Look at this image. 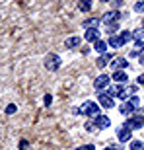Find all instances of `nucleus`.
Here are the masks:
<instances>
[{
    "mask_svg": "<svg viewBox=\"0 0 144 150\" xmlns=\"http://www.w3.org/2000/svg\"><path fill=\"white\" fill-rule=\"evenodd\" d=\"M76 113L84 117H95L100 115V103H95L94 100H86L80 107H76Z\"/></svg>",
    "mask_w": 144,
    "mask_h": 150,
    "instance_id": "1",
    "label": "nucleus"
},
{
    "mask_svg": "<svg viewBox=\"0 0 144 150\" xmlns=\"http://www.w3.org/2000/svg\"><path fill=\"white\" fill-rule=\"evenodd\" d=\"M115 94L119 96V100L128 101L133 96H136V86H133V84H119V86H115Z\"/></svg>",
    "mask_w": 144,
    "mask_h": 150,
    "instance_id": "2",
    "label": "nucleus"
},
{
    "mask_svg": "<svg viewBox=\"0 0 144 150\" xmlns=\"http://www.w3.org/2000/svg\"><path fill=\"white\" fill-rule=\"evenodd\" d=\"M45 68L47 70H51V72H55V70H59L61 68V64H62V61H61V57L56 55V53H49V55L45 57Z\"/></svg>",
    "mask_w": 144,
    "mask_h": 150,
    "instance_id": "3",
    "label": "nucleus"
},
{
    "mask_svg": "<svg viewBox=\"0 0 144 150\" xmlns=\"http://www.w3.org/2000/svg\"><path fill=\"white\" fill-rule=\"evenodd\" d=\"M119 20H121V12L119 10H109L101 16L100 22L103 23V25H111V23H119Z\"/></svg>",
    "mask_w": 144,
    "mask_h": 150,
    "instance_id": "4",
    "label": "nucleus"
},
{
    "mask_svg": "<svg viewBox=\"0 0 144 150\" xmlns=\"http://www.w3.org/2000/svg\"><path fill=\"white\" fill-rule=\"evenodd\" d=\"M125 127L131 129V131H138V129L144 127V115H134V117H128L125 121Z\"/></svg>",
    "mask_w": 144,
    "mask_h": 150,
    "instance_id": "5",
    "label": "nucleus"
},
{
    "mask_svg": "<svg viewBox=\"0 0 144 150\" xmlns=\"http://www.w3.org/2000/svg\"><path fill=\"white\" fill-rule=\"evenodd\" d=\"M109 82H111L109 74H100V76L94 80V88L97 90V92H105V90L109 88Z\"/></svg>",
    "mask_w": 144,
    "mask_h": 150,
    "instance_id": "6",
    "label": "nucleus"
},
{
    "mask_svg": "<svg viewBox=\"0 0 144 150\" xmlns=\"http://www.w3.org/2000/svg\"><path fill=\"white\" fill-rule=\"evenodd\" d=\"M97 100H100V105L103 107V109H113V107H115L113 98H111V96H107L105 92H100V94H97Z\"/></svg>",
    "mask_w": 144,
    "mask_h": 150,
    "instance_id": "7",
    "label": "nucleus"
},
{
    "mask_svg": "<svg viewBox=\"0 0 144 150\" xmlns=\"http://www.w3.org/2000/svg\"><path fill=\"white\" fill-rule=\"evenodd\" d=\"M94 123H95V127H97V131H105V129L111 125V119L107 115H101L100 113V115L94 117Z\"/></svg>",
    "mask_w": 144,
    "mask_h": 150,
    "instance_id": "8",
    "label": "nucleus"
},
{
    "mask_svg": "<svg viewBox=\"0 0 144 150\" xmlns=\"http://www.w3.org/2000/svg\"><path fill=\"white\" fill-rule=\"evenodd\" d=\"M111 68H113V72L115 70H125V68H128V61L125 57H115L111 61Z\"/></svg>",
    "mask_w": 144,
    "mask_h": 150,
    "instance_id": "9",
    "label": "nucleus"
},
{
    "mask_svg": "<svg viewBox=\"0 0 144 150\" xmlns=\"http://www.w3.org/2000/svg\"><path fill=\"white\" fill-rule=\"evenodd\" d=\"M131 137H133V131L127 129L125 125H123L121 129H117V139H119V142H128Z\"/></svg>",
    "mask_w": 144,
    "mask_h": 150,
    "instance_id": "10",
    "label": "nucleus"
},
{
    "mask_svg": "<svg viewBox=\"0 0 144 150\" xmlns=\"http://www.w3.org/2000/svg\"><path fill=\"white\" fill-rule=\"evenodd\" d=\"M115 57H113V53H103V55L97 57V61H95V64H97V68H105L107 64H109L111 61H113Z\"/></svg>",
    "mask_w": 144,
    "mask_h": 150,
    "instance_id": "11",
    "label": "nucleus"
},
{
    "mask_svg": "<svg viewBox=\"0 0 144 150\" xmlns=\"http://www.w3.org/2000/svg\"><path fill=\"white\" fill-rule=\"evenodd\" d=\"M136 111V107L133 105V101H123L121 105H119V113L121 115H133Z\"/></svg>",
    "mask_w": 144,
    "mask_h": 150,
    "instance_id": "12",
    "label": "nucleus"
},
{
    "mask_svg": "<svg viewBox=\"0 0 144 150\" xmlns=\"http://www.w3.org/2000/svg\"><path fill=\"white\" fill-rule=\"evenodd\" d=\"M100 29H86V33H84V41H88V43H95L97 39H100Z\"/></svg>",
    "mask_w": 144,
    "mask_h": 150,
    "instance_id": "13",
    "label": "nucleus"
},
{
    "mask_svg": "<svg viewBox=\"0 0 144 150\" xmlns=\"http://www.w3.org/2000/svg\"><path fill=\"white\" fill-rule=\"evenodd\" d=\"M111 80H115L117 84H127L128 82V74L125 70H115V72L111 74Z\"/></svg>",
    "mask_w": 144,
    "mask_h": 150,
    "instance_id": "14",
    "label": "nucleus"
},
{
    "mask_svg": "<svg viewBox=\"0 0 144 150\" xmlns=\"http://www.w3.org/2000/svg\"><path fill=\"white\" fill-rule=\"evenodd\" d=\"M80 45H82V37H78V35L66 37V41H64V47H66V49H76Z\"/></svg>",
    "mask_w": 144,
    "mask_h": 150,
    "instance_id": "15",
    "label": "nucleus"
},
{
    "mask_svg": "<svg viewBox=\"0 0 144 150\" xmlns=\"http://www.w3.org/2000/svg\"><path fill=\"white\" fill-rule=\"evenodd\" d=\"M100 20H97V18H88V20H84V22H82V25H84V28H86V29H97V28H100Z\"/></svg>",
    "mask_w": 144,
    "mask_h": 150,
    "instance_id": "16",
    "label": "nucleus"
},
{
    "mask_svg": "<svg viewBox=\"0 0 144 150\" xmlns=\"http://www.w3.org/2000/svg\"><path fill=\"white\" fill-rule=\"evenodd\" d=\"M107 47H109V45H107V41H103V39H97V41L94 43V51H95V53H100V55L107 53Z\"/></svg>",
    "mask_w": 144,
    "mask_h": 150,
    "instance_id": "17",
    "label": "nucleus"
},
{
    "mask_svg": "<svg viewBox=\"0 0 144 150\" xmlns=\"http://www.w3.org/2000/svg\"><path fill=\"white\" fill-rule=\"evenodd\" d=\"M133 39H134V43H144V25L140 29H134Z\"/></svg>",
    "mask_w": 144,
    "mask_h": 150,
    "instance_id": "18",
    "label": "nucleus"
},
{
    "mask_svg": "<svg viewBox=\"0 0 144 150\" xmlns=\"http://www.w3.org/2000/svg\"><path fill=\"white\" fill-rule=\"evenodd\" d=\"M107 45H109V47H113V49H119V47H123V43H121V39H119V35H111L109 41H107Z\"/></svg>",
    "mask_w": 144,
    "mask_h": 150,
    "instance_id": "19",
    "label": "nucleus"
},
{
    "mask_svg": "<svg viewBox=\"0 0 144 150\" xmlns=\"http://www.w3.org/2000/svg\"><path fill=\"white\" fill-rule=\"evenodd\" d=\"M78 10L80 12H90L92 10V0H80V2H78Z\"/></svg>",
    "mask_w": 144,
    "mask_h": 150,
    "instance_id": "20",
    "label": "nucleus"
},
{
    "mask_svg": "<svg viewBox=\"0 0 144 150\" xmlns=\"http://www.w3.org/2000/svg\"><path fill=\"white\" fill-rule=\"evenodd\" d=\"M119 39H121V43H123V45L128 43V41L133 39V31H127V29H125V31H121V33H119Z\"/></svg>",
    "mask_w": 144,
    "mask_h": 150,
    "instance_id": "21",
    "label": "nucleus"
},
{
    "mask_svg": "<svg viewBox=\"0 0 144 150\" xmlns=\"http://www.w3.org/2000/svg\"><path fill=\"white\" fill-rule=\"evenodd\" d=\"M131 150H144L142 140H131Z\"/></svg>",
    "mask_w": 144,
    "mask_h": 150,
    "instance_id": "22",
    "label": "nucleus"
},
{
    "mask_svg": "<svg viewBox=\"0 0 144 150\" xmlns=\"http://www.w3.org/2000/svg\"><path fill=\"white\" fill-rule=\"evenodd\" d=\"M84 129H86L88 133H95V131H97V127H95L94 121H86V123H84Z\"/></svg>",
    "mask_w": 144,
    "mask_h": 150,
    "instance_id": "23",
    "label": "nucleus"
},
{
    "mask_svg": "<svg viewBox=\"0 0 144 150\" xmlns=\"http://www.w3.org/2000/svg\"><path fill=\"white\" fill-rule=\"evenodd\" d=\"M133 10L136 12V14H144V0H138V2L133 6Z\"/></svg>",
    "mask_w": 144,
    "mask_h": 150,
    "instance_id": "24",
    "label": "nucleus"
},
{
    "mask_svg": "<svg viewBox=\"0 0 144 150\" xmlns=\"http://www.w3.org/2000/svg\"><path fill=\"white\" fill-rule=\"evenodd\" d=\"M117 29H119V23H111V25H107V33H109V35H115Z\"/></svg>",
    "mask_w": 144,
    "mask_h": 150,
    "instance_id": "25",
    "label": "nucleus"
},
{
    "mask_svg": "<svg viewBox=\"0 0 144 150\" xmlns=\"http://www.w3.org/2000/svg\"><path fill=\"white\" fill-rule=\"evenodd\" d=\"M16 111H18V107L14 105V103H10V105H6V115H14Z\"/></svg>",
    "mask_w": 144,
    "mask_h": 150,
    "instance_id": "26",
    "label": "nucleus"
},
{
    "mask_svg": "<svg viewBox=\"0 0 144 150\" xmlns=\"http://www.w3.org/2000/svg\"><path fill=\"white\" fill-rule=\"evenodd\" d=\"M43 103H45V107H49L51 103H53V96H51V94H47V96L43 98Z\"/></svg>",
    "mask_w": 144,
    "mask_h": 150,
    "instance_id": "27",
    "label": "nucleus"
},
{
    "mask_svg": "<svg viewBox=\"0 0 144 150\" xmlns=\"http://www.w3.org/2000/svg\"><path fill=\"white\" fill-rule=\"evenodd\" d=\"M76 150H95L94 144H82V146H78Z\"/></svg>",
    "mask_w": 144,
    "mask_h": 150,
    "instance_id": "28",
    "label": "nucleus"
},
{
    "mask_svg": "<svg viewBox=\"0 0 144 150\" xmlns=\"http://www.w3.org/2000/svg\"><path fill=\"white\" fill-rule=\"evenodd\" d=\"M20 150H29V142L28 140H20Z\"/></svg>",
    "mask_w": 144,
    "mask_h": 150,
    "instance_id": "29",
    "label": "nucleus"
},
{
    "mask_svg": "<svg viewBox=\"0 0 144 150\" xmlns=\"http://www.w3.org/2000/svg\"><path fill=\"white\" fill-rule=\"evenodd\" d=\"M113 4V10H119V6H123V0H111Z\"/></svg>",
    "mask_w": 144,
    "mask_h": 150,
    "instance_id": "30",
    "label": "nucleus"
},
{
    "mask_svg": "<svg viewBox=\"0 0 144 150\" xmlns=\"http://www.w3.org/2000/svg\"><path fill=\"white\" fill-rule=\"evenodd\" d=\"M128 101H133V105H134V107H138V103H140V98H136V96H133V98H131Z\"/></svg>",
    "mask_w": 144,
    "mask_h": 150,
    "instance_id": "31",
    "label": "nucleus"
},
{
    "mask_svg": "<svg viewBox=\"0 0 144 150\" xmlns=\"http://www.w3.org/2000/svg\"><path fill=\"white\" fill-rule=\"evenodd\" d=\"M136 86H144V72L140 74L138 78H136Z\"/></svg>",
    "mask_w": 144,
    "mask_h": 150,
    "instance_id": "32",
    "label": "nucleus"
},
{
    "mask_svg": "<svg viewBox=\"0 0 144 150\" xmlns=\"http://www.w3.org/2000/svg\"><path fill=\"white\" fill-rule=\"evenodd\" d=\"M103 150H121V146H107V148H103Z\"/></svg>",
    "mask_w": 144,
    "mask_h": 150,
    "instance_id": "33",
    "label": "nucleus"
},
{
    "mask_svg": "<svg viewBox=\"0 0 144 150\" xmlns=\"http://www.w3.org/2000/svg\"><path fill=\"white\" fill-rule=\"evenodd\" d=\"M100 2H111V0H100Z\"/></svg>",
    "mask_w": 144,
    "mask_h": 150,
    "instance_id": "34",
    "label": "nucleus"
},
{
    "mask_svg": "<svg viewBox=\"0 0 144 150\" xmlns=\"http://www.w3.org/2000/svg\"><path fill=\"white\" fill-rule=\"evenodd\" d=\"M142 55H144V53H142Z\"/></svg>",
    "mask_w": 144,
    "mask_h": 150,
    "instance_id": "35",
    "label": "nucleus"
}]
</instances>
